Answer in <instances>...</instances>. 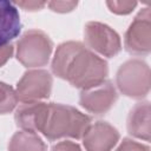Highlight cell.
<instances>
[{
	"mask_svg": "<svg viewBox=\"0 0 151 151\" xmlns=\"http://www.w3.org/2000/svg\"><path fill=\"white\" fill-rule=\"evenodd\" d=\"M116 151H150V149L145 145L136 143L131 139H124L120 146Z\"/></svg>",
	"mask_w": 151,
	"mask_h": 151,
	"instance_id": "17",
	"label": "cell"
},
{
	"mask_svg": "<svg viewBox=\"0 0 151 151\" xmlns=\"http://www.w3.org/2000/svg\"><path fill=\"white\" fill-rule=\"evenodd\" d=\"M52 88V77L47 71L33 70L26 72L17 87V96L24 103L38 101L47 98Z\"/></svg>",
	"mask_w": 151,
	"mask_h": 151,
	"instance_id": "7",
	"label": "cell"
},
{
	"mask_svg": "<svg viewBox=\"0 0 151 151\" xmlns=\"http://www.w3.org/2000/svg\"><path fill=\"white\" fill-rule=\"evenodd\" d=\"M125 48L137 55L147 54L151 48V15L145 7L138 13L125 34Z\"/></svg>",
	"mask_w": 151,
	"mask_h": 151,
	"instance_id": "5",
	"label": "cell"
},
{
	"mask_svg": "<svg viewBox=\"0 0 151 151\" xmlns=\"http://www.w3.org/2000/svg\"><path fill=\"white\" fill-rule=\"evenodd\" d=\"M90 125L91 118L86 114H83L74 107L51 103L47 119L41 132L50 140L63 137L79 139L83 138Z\"/></svg>",
	"mask_w": 151,
	"mask_h": 151,
	"instance_id": "2",
	"label": "cell"
},
{
	"mask_svg": "<svg viewBox=\"0 0 151 151\" xmlns=\"http://www.w3.org/2000/svg\"><path fill=\"white\" fill-rule=\"evenodd\" d=\"M84 35L86 44L105 57H113L122 48L119 35L107 25L94 21L87 22Z\"/></svg>",
	"mask_w": 151,
	"mask_h": 151,
	"instance_id": "6",
	"label": "cell"
},
{
	"mask_svg": "<svg viewBox=\"0 0 151 151\" xmlns=\"http://www.w3.org/2000/svg\"><path fill=\"white\" fill-rule=\"evenodd\" d=\"M117 85L125 96L133 98L146 96L150 88L149 66L139 59L126 61L117 72Z\"/></svg>",
	"mask_w": 151,
	"mask_h": 151,
	"instance_id": "4",
	"label": "cell"
},
{
	"mask_svg": "<svg viewBox=\"0 0 151 151\" xmlns=\"http://www.w3.org/2000/svg\"><path fill=\"white\" fill-rule=\"evenodd\" d=\"M106 5L112 12L117 14H127L137 6V2L136 1H107Z\"/></svg>",
	"mask_w": 151,
	"mask_h": 151,
	"instance_id": "15",
	"label": "cell"
},
{
	"mask_svg": "<svg viewBox=\"0 0 151 151\" xmlns=\"http://www.w3.org/2000/svg\"><path fill=\"white\" fill-rule=\"evenodd\" d=\"M17 58L26 67L44 66L52 52V41L42 31L31 29L18 41Z\"/></svg>",
	"mask_w": 151,
	"mask_h": 151,
	"instance_id": "3",
	"label": "cell"
},
{
	"mask_svg": "<svg viewBox=\"0 0 151 151\" xmlns=\"http://www.w3.org/2000/svg\"><path fill=\"white\" fill-rule=\"evenodd\" d=\"M83 139L87 151H111L119 139V133L110 124L97 122L88 126Z\"/></svg>",
	"mask_w": 151,
	"mask_h": 151,
	"instance_id": "9",
	"label": "cell"
},
{
	"mask_svg": "<svg viewBox=\"0 0 151 151\" xmlns=\"http://www.w3.org/2000/svg\"><path fill=\"white\" fill-rule=\"evenodd\" d=\"M9 151H46V146L41 138L32 131L17 132L8 145Z\"/></svg>",
	"mask_w": 151,
	"mask_h": 151,
	"instance_id": "13",
	"label": "cell"
},
{
	"mask_svg": "<svg viewBox=\"0 0 151 151\" xmlns=\"http://www.w3.org/2000/svg\"><path fill=\"white\" fill-rule=\"evenodd\" d=\"M51 151H81V149L79 147L78 144L73 143V142H60L58 144H55Z\"/></svg>",
	"mask_w": 151,
	"mask_h": 151,
	"instance_id": "18",
	"label": "cell"
},
{
	"mask_svg": "<svg viewBox=\"0 0 151 151\" xmlns=\"http://www.w3.org/2000/svg\"><path fill=\"white\" fill-rule=\"evenodd\" d=\"M21 28L19 12L14 4L0 0V48L7 46Z\"/></svg>",
	"mask_w": 151,
	"mask_h": 151,
	"instance_id": "11",
	"label": "cell"
},
{
	"mask_svg": "<svg viewBox=\"0 0 151 151\" xmlns=\"http://www.w3.org/2000/svg\"><path fill=\"white\" fill-rule=\"evenodd\" d=\"M116 99L117 93L110 81H104L100 85L85 90L80 93L81 106L96 114H101L109 111Z\"/></svg>",
	"mask_w": 151,
	"mask_h": 151,
	"instance_id": "8",
	"label": "cell"
},
{
	"mask_svg": "<svg viewBox=\"0 0 151 151\" xmlns=\"http://www.w3.org/2000/svg\"><path fill=\"white\" fill-rule=\"evenodd\" d=\"M13 53V46L12 45H7L0 48V66H2L12 55Z\"/></svg>",
	"mask_w": 151,
	"mask_h": 151,
	"instance_id": "19",
	"label": "cell"
},
{
	"mask_svg": "<svg viewBox=\"0 0 151 151\" xmlns=\"http://www.w3.org/2000/svg\"><path fill=\"white\" fill-rule=\"evenodd\" d=\"M52 70L83 91L100 85L107 76L106 61L77 41L64 42L57 48Z\"/></svg>",
	"mask_w": 151,
	"mask_h": 151,
	"instance_id": "1",
	"label": "cell"
},
{
	"mask_svg": "<svg viewBox=\"0 0 151 151\" xmlns=\"http://www.w3.org/2000/svg\"><path fill=\"white\" fill-rule=\"evenodd\" d=\"M18 103L17 92L7 84L0 81V114L11 112Z\"/></svg>",
	"mask_w": 151,
	"mask_h": 151,
	"instance_id": "14",
	"label": "cell"
},
{
	"mask_svg": "<svg viewBox=\"0 0 151 151\" xmlns=\"http://www.w3.org/2000/svg\"><path fill=\"white\" fill-rule=\"evenodd\" d=\"M129 132L140 139H150V105L149 103L137 104L130 112L127 119Z\"/></svg>",
	"mask_w": 151,
	"mask_h": 151,
	"instance_id": "12",
	"label": "cell"
},
{
	"mask_svg": "<svg viewBox=\"0 0 151 151\" xmlns=\"http://www.w3.org/2000/svg\"><path fill=\"white\" fill-rule=\"evenodd\" d=\"M18 5L25 9H29V11H37V9H40L42 8L46 2H38V1H28V2H18Z\"/></svg>",
	"mask_w": 151,
	"mask_h": 151,
	"instance_id": "20",
	"label": "cell"
},
{
	"mask_svg": "<svg viewBox=\"0 0 151 151\" xmlns=\"http://www.w3.org/2000/svg\"><path fill=\"white\" fill-rule=\"evenodd\" d=\"M50 104L32 101L24 103L15 112V122L24 131H41L47 119Z\"/></svg>",
	"mask_w": 151,
	"mask_h": 151,
	"instance_id": "10",
	"label": "cell"
},
{
	"mask_svg": "<svg viewBox=\"0 0 151 151\" xmlns=\"http://www.w3.org/2000/svg\"><path fill=\"white\" fill-rule=\"evenodd\" d=\"M50 6V8L54 12H60V13H65V12H70L72 11L76 6L77 2L74 1H51L47 4Z\"/></svg>",
	"mask_w": 151,
	"mask_h": 151,
	"instance_id": "16",
	"label": "cell"
}]
</instances>
